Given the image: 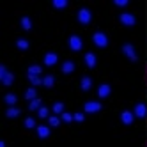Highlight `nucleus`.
<instances>
[{
	"label": "nucleus",
	"mask_w": 147,
	"mask_h": 147,
	"mask_svg": "<svg viewBox=\"0 0 147 147\" xmlns=\"http://www.w3.org/2000/svg\"><path fill=\"white\" fill-rule=\"evenodd\" d=\"M85 66L89 67V69H94L96 67V64H98V59H96V55L94 53H85Z\"/></svg>",
	"instance_id": "9b49d317"
},
{
	"label": "nucleus",
	"mask_w": 147,
	"mask_h": 147,
	"mask_svg": "<svg viewBox=\"0 0 147 147\" xmlns=\"http://www.w3.org/2000/svg\"><path fill=\"white\" fill-rule=\"evenodd\" d=\"M101 108H103V105L98 103V101H87L85 105H83V110H85V113H98Z\"/></svg>",
	"instance_id": "7ed1b4c3"
},
{
	"label": "nucleus",
	"mask_w": 147,
	"mask_h": 147,
	"mask_svg": "<svg viewBox=\"0 0 147 147\" xmlns=\"http://www.w3.org/2000/svg\"><path fill=\"white\" fill-rule=\"evenodd\" d=\"M0 80H2V83H4L5 87H11L13 82H14V75H13V73H5V75L0 78Z\"/></svg>",
	"instance_id": "4468645a"
},
{
	"label": "nucleus",
	"mask_w": 147,
	"mask_h": 147,
	"mask_svg": "<svg viewBox=\"0 0 147 147\" xmlns=\"http://www.w3.org/2000/svg\"><path fill=\"white\" fill-rule=\"evenodd\" d=\"M90 20H92V14H90L89 9L83 7V9H80V11H78V22H80L82 25H89Z\"/></svg>",
	"instance_id": "39448f33"
},
{
	"label": "nucleus",
	"mask_w": 147,
	"mask_h": 147,
	"mask_svg": "<svg viewBox=\"0 0 147 147\" xmlns=\"http://www.w3.org/2000/svg\"><path fill=\"white\" fill-rule=\"evenodd\" d=\"M60 69H62V73H64V75H71V73L76 69V66H75V62H73V60H66L64 64H62Z\"/></svg>",
	"instance_id": "f8f14e48"
},
{
	"label": "nucleus",
	"mask_w": 147,
	"mask_h": 147,
	"mask_svg": "<svg viewBox=\"0 0 147 147\" xmlns=\"http://www.w3.org/2000/svg\"><path fill=\"white\" fill-rule=\"evenodd\" d=\"M5 73H7V69H5V66L2 64V66H0V78H2V76L5 75Z\"/></svg>",
	"instance_id": "473e14b6"
},
{
	"label": "nucleus",
	"mask_w": 147,
	"mask_h": 147,
	"mask_svg": "<svg viewBox=\"0 0 147 147\" xmlns=\"http://www.w3.org/2000/svg\"><path fill=\"white\" fill-rule=\"evenodd\" d=\"M48 124L51 126V128H59V124H60V117H48Z\"/></svg>",
	"instance_id": "bb28decb"
},
{
	"label": "nucleus",
	"mask_w": 147,
	"mask_h": 147,
	"mask_svg": "<svg viewBox=\"0 0 147 147\" xmlns=\"http://www.w3.org/2000/svg\"><path fill=\"white\" fill-rule=\"evenodd\" d=\"M75 121H76V122H83V121H85V115H83V112H76V113H75Z\"/></svg>",
	"instance_id": "7c9ffc66"
},
{
	"label": "nucleus",
	"mask_w": 147,
	"mask_h": 147,
	"mask_svg": "<svg viewBox=\"0 0 147 147\" xmlns=\"http://www.w3.org/2000/svg\"><path fill=\"white\" fill-rule=\"evenodd\" d=\"M18 115H20V108H14V107H9L5 112V117H9V119H16Z\"/></svg>",
	"instance_id": "a211bd4d"
},
{
	"label": "nucleus",
	"mask_w": 147,
	"mask_h": 147,
	"mask_svg": "<svg viewBox=\"0 0 147 147\" xmlns=\"http://www.w3.org/2000/svg\"><path fill=\"white\" fill-rule=\"evenodd\" d=\"M41 103H43V101H41L39 98H36V99H32V101H30V105H28V110H32V112H36V110H39V108H41Z\"/></svg>",
	"instance_id": "aec40b11"
},
{
	"label": "nucleus",
	"mask_w": 147,
	"mask_h": 147,
	"mask_svg": "<svg viewBox=\"0 0 147 147\" xmlns=\"http://www.w3.org/2000/svg\"><path fill=\"white\" fill-rule=\"evenodd\" d=\"M90 87H92V80H90L89 76H83V78L80 80V89H82L83 92H89Z\"/></svg>",
	"instance_id": "ddd939ff"
},
{
	"label": "nucleus",
	"mask_w": 147,
	"mask_h": 147,
	"mask_svg": "<svg viewBox=\"0 0 147 147\" xmlns=\"http://www.w3.org/2000/svg\"><path fill=\"white\" fill-rule=\"evenodd\" d=\"M53 112H55L57 115H60L62 112H64V103H62V101H57V103L53 105Z\"/></svg>",
	"instance_id": "a878e982"
},
{
	"label": "nucleus",
	"mask_w": 147,
	"mask_h": 147,
	"mask_svg": "<svg viewBox=\"0 0 147 147\" xmlns=\"http://www.w3.org/2000/svg\"><path fill=\"white\" fill-rule=\"evenodd\" d=\"M57 60H59V55L53 53V51H48V53L45 55V66L51 67V66H55V64H57Z\"/></svg>",
	"instance_id": "1a4fd4ad"
},
{
	"label": "nucleus",
	"mask_w": 147,
	"mask_h": 147,
	"mask_svg": "<svg viewBox=\"0 0 147 147\" xmlns=\"http://www.w3.org/2000/svg\"><path fill=\"white\" fill-rule=\"evenodd\" d=\"M133 121H135V113L133 112H129V110H122L121 112V122L124 126H131Z\"/></svg>",
	"instance_id": "423d86ee"
},
{
	"label": "nucleus",
	"mask_w": 147,
	"mask_h": 147,
	"mask_svg": "<svg viewBox=\"0 0 147 147\" xmlns=\"http://www.w3.org/2000/svg\"><path fill=\"white\" fill-rule=\"evenodd\" d=\"M37 115H39L41 119H48V117H50V110H48L46 107H41V108L37 110Z\"/></svg>",
	"instance_id": "393cba45"
},
{
	"label": "nucleus",
	"mask_w": 147,
	"mask_h": 147,
	"mask_svg": "<svg viewBox=\"0 0 147 147\" xmlns=\"http://www.w3.org/2000/svg\"><path fill=\"white\" fill-rule=\"evenodd\" d=\"M122 53H124L126 57H128L131 62H136V60H138V55H136V51H135L133 45H129V43L122 45Z\"/></svg>",
	"instance_id": "f03ea898"
},
{
	"label": "nucleus",
	"mask_w": 147,
	"mask_h": 147,
	"mask_svg": "<svg viewBox=\"0 0 147 147\" xmlns=\"http://www.w3.org/2000/svg\"><path fill=\"white\" fill-rule=\"evenodd\" d=\"M92 43L96 45L98 48H107L108 46V37H107V34H105V32H94Z\"/></svg>",
	"instance_id": "f257e3e1"
},
{
	"label": "nucleus",
	"mask_w": 147,
	"mask_h": 147,
	"mask_svg": "<svg viewBox=\"0 0 147 147\" xmlns=\"http://www.w3.org/2000/svg\"><path fill=\"white\" fill-rule=\"evenodd\" d=\"M133 113H135V117H138V119H145V115H147V107H145L144 103H136Z\"/></svg>",
	"instance_id": "6e6552de"
},
{
	"label": "nucleus",
	"mask_w": 147,
	"mask_h": 147,
	"mask_svg": "<svg viewBox=\"0 0 147 147\" xmlns=\"http://www.w3.org/2000/svg\"><path fill=\"white\" fill-rule=\"evenodd\" d=\"M115 5H117V7H126V5H128L129 2H128V0H115V2H113Z\"/></svg>",
	"instance_id": "2f4dec72"
},
{
	"label": "nucleus",
	"mask_w": 147,
	"mask_h": 147,
	"mask_svg": "<svg viewBox=\"0 0 147 147\" xmlns=\"http://www.w3.org/2000/svg\"><path fill=\"white\" fill-rule=\"evenodd\" d=\"M43 85L46 87V89H51L55 85V78H53V75H46L45 78H43Z\"/></svg>",
	"instance_id": "f3484780"
},
{
	"label": "nucleus",
	"mask_w": 147,
	"mask_h": 147,
	"mask_svg": "<svg viewBox=\"0 0 147 147\" xmlns=\"http://www.w3.org/2000/svg\"><path fill=\"white\" fill-rule=\"evenodd\" d=\"M37 98V90L32 87V89H28L27 92H25V99H28V101H32V99H36Z\"/></svg>",
	"instance_id": "b1692460"
},
{
	"label": "nucleus",
	"mask_w": 147,
	"mask_h": 147,
	"mask_svg": "<svg viewBox=\"0 0 147 147\" xmlns=\"http://www.w3.org/2000/svg\"><path fill=\"white\" fill-rule=\"evenodd\" d=\"M4 101L9 105V107H14V105L18 103V98L14 96V94H5V96H4Z\"/></svg>",
	"instance_id": "6ab92c4d"
},
{
	"label": "nucleus",
	"mask_w": 147,
	"mask_h": 147,
	"mask_svg": "<svg viewBox=\"0 0 147 147\" xmlns=\"http://www.w3.org/2000/svg\"><path fill=\"white\" fill-rule=\"evenodd\" d=\"M27 78H28V82L32 83L34 87H37V85H43V78H41L39 75H27Z\"/></svg>",
	"instance_id": "dca6fc26"
},
{
	"label": "nucleus",
	"mask_w": 147,
	"mask_h": 147,
	"mask_svg": "<svg viewBox=\"0 0 147 147\" xmlns=\"http://www.w3.org/2000/svg\"><path fill=\"white\" fill-rule=\"evenodd\" d=\"M110 92H112V87L108 85V83H101L99 89H98V96H99L101 99H105V98L110 96Z\"/></svg>",
	"instance_id": "9d476101"
},
{
	"label": "nucleus",
	"mask_w": 147,
	"mask_h": 147,
	"mask_svg": "<svg viewBox=\"0 0 147 147\" xmlns=\"http://www.w3.org/2000/svg\"><path fill=\"white\" fill-rule=\"evenodd\" d=\"M119 20H121V23L126 25V27H133V25L136 23V18H135L133 14H129V13H122V14L119 16Z\"/></svg>",
	"instance_id": "0eeeda50"
},
{
	"label": "nucleus",
	"mask_w": 147,
	"mask_h": 147,
	"mask_svg": "<svg viewBox=\"0 0 147 147\" xmlns=\"http://www.w3.org/2000/svg\"><path fill=\"white\" fill-rule=\"evenodd\" d=\"M67 45H69V48H71L73 51H80V50H82V46H83L82 37H80V36H71V37L67 39Z\"/></svg>",
	"instance_id": "20e7f679"
},
{
	"label": "nucleus",
	"mask_w": 147,
	"mask_h": 147,
	"mask_svg": "<svg viewBox=\"0 0 147 147\" xmlns=\"http://www.w3.org/2000/svg\"><path fill=\"white\" fill-rule=\"evenodd\" d=\"M60 119L64 121V122H71L73 119H75V115H71L69 112H62V113H60Z\"/></svg>",
	"instance_id": "cd10ccee"
},
{
	"label": "nucleus",
	"mask_w": 147,
	"mask_h": 147,
	"mask_svg": "<svg viewBox=\"0 0 147 147\" xmlns=\"http://www.w3.org/2000/svg\"><path fill=\"white\" fill-rule=\"evenodd\" d=\"M23 124H25V128H28V129H30V128H36V121H34L32 117H27Z\"/></svg>",
	"instance_id": "c756f323"
},
{
	"label": "nucleus",
	"mask_w": 147,
	"mask_h": 147,
	"mask_svg": "<svg viewBox=\"0 0 147 147\" xmlns=\"http://www.w3.org/2000/svg\"><path fill=\"white\" fill-rule=\"evenodd\" d=\"M67 5V0H53V7L55 9H64Z\"/></svg>",
	"instance_id": "c85d7f7f"
},
{
	"label": "nucleus",
	"mask_w": 147,
	"mask_h": 147,
	"mask_svg": "<svg viewBox=\"0 0 147 147\" xmlns=\"http://www.w3.org/2000/svg\"><path fill=\"white\" fill-rule=\"evenodd\" d=\"M16 46H18V50H22V51H25V50H28V41L27 39H18L16 41Z\"/></svg>",
	"instance_id": "5701e85b"
},
{
	"label": "nucleus",
	"mask_w": 147,
	"mask_h": 147,
	"mask_svg": "<svg viewBox=\"0 0 147 147\" xmlns=\"http://www.w3.org/2000/svg\"><path fill=\"white\" fill-rule=\"evenodd\" d=\"M37 136L39 138H48L50 136V128L48 126H37Z\"/></svg>",
	"instance_id": "2eb2a0df"
},
{
	"label": "nucleus",
	"mask_w": 147,
	"mask_h": 147,
	"mask_svg": "<svg viewBox=\"0 0 147 147\" xmlns=\"http://www.w3.org/2000/svg\"><path fill=\"white\" fill-rule=\"evenodd\" d=\"M22 28L27 30V32H28L30 28H32V22H30V18H28V16H23V18H22Z\"/></svg>",
	"instance_id": "412c9836"
},
{
	"label": "nucleus",
	"mask_w": 147,
	"mask_h": 147,
	"mask_svg": "<svg viewBox=\"0 0 147 147\" xmlns=\"http://www.w3.org/2000/svg\"><path fill=\"white\" fill-rule=\"evenodd\" d=\"M28 75H41V73H43V67H41V66H37V64H32V66H30L28 67Z\"/></svg>",
	"instance_id": "4be33fe9"
}]
</instances>
